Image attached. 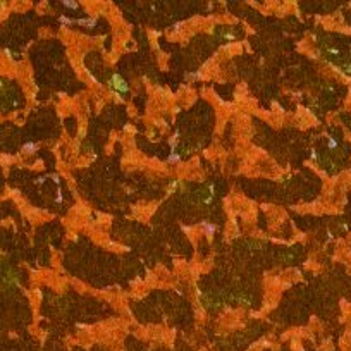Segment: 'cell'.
<instances>
[{"label":"cell","mask_w":351,"mask_h":351,"mask_svg":"<svg viewBox=\"0 0 351 351\" xmlns=\"http://www.w3.org/2000/svg\"><path fill=\"white\" fill-rule=\"evenodd\" d=\"M64 5H69L71 9H78V3L76 2H64Z\"/></svg>","instance_id":"2"},{"label":"cell","mask_w":351,"mask_h":351,"mask_svg":"<svg viewBox=\"0 0 351 351\" xmlns=\"http://www.w3.org/2000/svg\"><path fill=\"white\" fill-rule=\"evenodd\" d=\"M110 86L114 88L115 91H120V93H126V91H127L126 81H124V79L120 78L119 74H114V76L110 78Z\"/></svg>","instance_id":"1"}]
</instances>
